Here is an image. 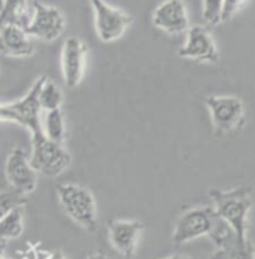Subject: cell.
<instances>
[{
  "label": "cell",
  "mask_w": 255,
  "mask_h": 259,
  "mask_svg": "<svg viewBox=\"0 0 255 259\" xmlns=\"http://www.w3.org/2000/svg\"><path fill=\"white\" fill-rule=\"evenodd\" d=\"M221 11H223V0H203V20L215 26L221 23Z\"/></svg>",
  "instance_id": "20"
},
{
  "label": "cell",
  "mask_w": 255,
  "mask_h": 259,
  "mask_svg": "<svg viewBox=\"0 0 255 259\" xmlns=\"http://www.w3.org/2000/svg\"><path fill=\"white\" fill-rule=\"evenodd\" d=\"M145 227L140 221L115 219L109 222L107 235L112 247L126 259H131L137 250V244Z\"/></svg>",
  "instance_id": "11"
},
{
  "label": "cell",
  "mask_w": 255,
  "mask_h": 259,
  "mask_svg": "<svg viewBox=\"0 0 255 259\" xmlns=\"http://www.w3.org/2000/svg\"><path fill=\"white\" fill-rule=\"evenodd\" d=\"M178 55L182 58L204 63H218L220 60L215 40L204 26H193L188 28L187 42L178 51Z\"/></svg>",
  "instance_id": "12"
},
{
  "label": "cell",
  "mask_w": 255,
  "mask_h": 259,
  "mask_svg": "<svg viewBox=\"0 0 255 259\" xmlns=\"http://www.w3.org/2000/svg\"><path fill=\"white\" fill-rule=\"evenodd\" d=\"M23 204V197L17 192H0V221L9 214L14 208L21 207Z\"/></svg>",
  "instance_id": "19"
},
{
  "label": "cell",
  "mask_w": 255,
  "mask_h": 259,
  "mask_svg": "<svg viewBox=\"0 0 255 259\" xmlns=\"http://www.w3.org/2000/svg\"><path fill=\"white\" fill-rule=\"evenodd\" d=\"M246 3V0H223V11H221V23L229 21L234 17V14Z\"/></svg>",
  "instance_id": "21"
},
{
  "label": "cell",
  "mask_w": 255,
  "mask_h": 259,
  "mask_svg": "<svg viewBox=\"0 0 255 259\" xmlns=\"http://www.w3.org/2000/svg\"><path fill=\"white\" fill-rule=\"evenodd\" d=\"M39 104H41V109L45 112L61 109V104H63L61 88L58 87V83H55L52 79L47 76H42V83L39 90Z\"/></svg>",
  "instance_id": "17"
},
{
  "label": "cell",
  "mask_w": 255,
  "mask_h": 259,
  "mask_svg": "<svg viewBox=\"0 0 255 259\" xmlns=\"http://www.w3.org/2000/svg\"><path fill=\"white\" fill-rule=\"evenodd\" d=\"M204 103L218 133L234 131L243 125L245 104L240 99L234 96H210Z\"/></svg>",
  "instance_id": "8"
},
{
  "label": "cell",
  "mask_w": 255,
  "mask_h": 259,
  "mask_svg": "<svg viewBox=\"0 0 255 259\" xmlns=\"http://www.w3.org/2000/svg\"><path fill=\"white\" fill-rule=\"evenodd\" d=\"M30 162L38 175L47 178H58L72 164V155L64 148V145L54 143L42 133L31 136Z\"/></svg>",
  "instance_id": "4"
},
{
  "label": "cell",
  "mask_w": 255,
  "mask_h": 259,
  "mask_svg": "<svg viewBox=\"0 0 255 259\" xmlns=\"http://www.w3.org/2000/svg\"><path fill=\"white\" fill-rule=\"evenodd\" d=\"M42 83V76L34 80L26 96L12 103H0V121L15 122L27 128L31 136L42 134V118H41V104H39V90Z\"/></svg>",
  "instance_id": "5"
},
{
  "label": "cell",
  "mask_w": 255,
  "mask_h": 259,
  "mask_svg": "<svg viewBox=\"0 0 255 259\" xmlns=\"http://www.w3.org/2000/svg\"><path fill=\"white\" fill-rule=\"evenodd\" d=\"M5 175L14 192L21 197L31 194L38 185V171L33 168L30 158L21 148H14L11 151L6 159Z\"/></svg>",
  "instance_id": "9"
},
{
  "label": "cell",
  "mask_w": 255,
  "mask_h": 259,
  "mask_svg": "<svg viewBox=\"0 0 255 259\" xmlns=\"http://www.w3.org/2000/svg\"><path fill=\"white\" fill-rule=\"evenodd\" d=\"M166 259H191L190 256H185V255H173V256H169Z\"/></svg>",
  "instance_id": "24"
},
{
  "label": "cell",
  "mask_w": 255,
  "mask_h": 259,
  "mask_svg": "<svg viewBox=\"0 0 255 259\" xmlns=\"http://www.w3.org/2000/svg\"><path fill=\"white\" fill-rule=\"evenodd\" d=\"M94 11V26L102 42H114L120 39L133 23V17L126 11L118 9L104 0H90Z\"/></svg>",
  "instance_id": "7"
},
{
  "label": "cell",
  "mask_w": 255,
  "mask_h": 259,
  "mask_svg": "<svg viewBox=\"0 0 255 259\" xmlns=\"http://www.w3.org/2000/svg\"><path fill=\"white\" fill-rule=\"evenodd\" d=\"M0 54L12 58H28L34 54L31 36L20 24L0 26Z\"/></svg>",
  "instance_id": "14"
},
{
  "label": "cell",
  "mask_w": 255,
  "mask_h": 259,
  "mask_svg": "<svg viewBox=\"0 0 255 259\" xmlns=\"http://www.w3.org/2000/svg\"><path fill=\"white\" fill-rule=\"evenodd\" d=\"M66 28V18L63 12L51 5L34 2L31 15L26 26L27 33L31 37L41 39L44 42H52L58 39Z\"/></svg>",
  "instance_id": "6"
},
{
  "label": "cell",
  "mask_w": 255,
  "mask_h": 259,
  "mask_svg": "<svg viewBox=\"0 0 255 259\" xmlns=\"http://www.w3.org/2000/svg\"><path fill=\"white\" fill-rule=\"evenodd\" d=\"M3 3H5V0H0V12H2V9H3Z\"/></svg>",
  "instance_id": "25"
},
{
  "label": "cell",
  "mask_w": 255,
  "mask_h": 259,
  "mask_svg": "<svg viewBox=\"0 0 255 259\" xmlns=\"http://www.w3.org/2000/svg\"><path fill=\"white\" fill-rule=\"evenodd\" d=\"M48 259H66L64 258V255H63V252H60V250H57V252H54L50 255V258Z\"/></svg>",
  "instance_id": "23"
},
{
  "label": "cell",
  "mask_w": 255,
  "mask_h": 259,
  "mask_svg": "<svg viewBox=\"0 0 255 259\" xmlns=\"http://www.w3.org/2000/svg\"><path fill=\"white\" fill-rule=\"evenodd\" d=\"M87 259H109L103 252H94V253H91L90 256Z\"/></svg>",
  "instance_id": "22"
},
{
  "label": "cell",
  "mask_w": 255,
  "mask_h": 259,
  "mask_svg": "<svg viewBox=\"0 0 255 259\" xmlns=\"http://www.w3.org/2000/svg\"><path fill=\"white\" fill-rule=\"evenodd\" d=\"M57 197L63 211L77 225L87 231L97 228V206L90 189L75 183H61L57 186Z\"/></svg>",
  "instance_id": "3"
},
{
  "label": "cell",
  "mask_w": 255,
  "mask_h": 259,
  "mask_svg": "<svg viewBox=\"0 0 255 259\" xmlns=\"http://www.w3.org/2000/svg\"><path fill=\"white\" fill-rule=\"evenodd\" d=\"M215 203V210L220 218L229 225L236 235L239 244L248 243V218L252 208V194L249 188H236L231 191L212 189L209 192Z\"/></svg>",
  "instance_id": "2"
},
{
  "label": "cell",
  "mask_w": 255,
  "mask_h": 259,
  "mask_svg": "<svg viewBox=\"0 0 255 259\" xmlns=\"http://www.w3.org/2000/svg\"><path fill=\"white\" fill-rule=\"evenodd\" d=\"M154 26L169 34L188 31L190 20L184 0H164L157 6L153 15Z\"/></svg>",
  "instance_id": "13"
},
{
  "label": "cell",
  "mask_w": 255,
  "mask_h": 259,
  "mask_svg": "<svg viewBox=\"0 0 255 259\" xmlns=\"http://www.w3.org/2000/svg\"><path fill=\"white\" fill-rule=\"evenodd\" d=\"M210 237L218 250H224L236 238L229 225L213 207H194L187 210L178 219L172 240L176 244L190 243L200 237Z\"/></svg>",
  "instance_id": "1"
},
{
  "label": "cell",
  "mask_w": 255,
  "mask_h": 259,
  "mask_svg": "<svg viewBox=\"0 0 255 259\" xmlns=\"http://www.w3.org/2000/svg\"><path fill=\"white\" fill-rule=\"evenodd\" d=\"M218 256L220 259H255L254 247L249 241L245 244H239L234 238L233 243H230L224 250H220Z\"/></svg>",
  "instance_id": "18"
},
{
  "label": "cell",
  "mask_w": 255,
  "mask_h": 259,
  "mask_svg": "<svg viewBox=\"0 0 255 259\" xmlns=\"http://www.w3.org/2000/svg\"><path fill=\"white\" fill-rule=\"evenodd\" d=\"M87 47L77 37L70 36L64 40L61 48V75L66 87L77 88L85 73Z\"/></svg>",
  "instance_id": "10"
},
{
  "label": "cell",
  "mask_w": 255,
  "mask_h": 259,
  "mask_svg": "<svg viewBox=\"0 0 255 259\" xmlns=\"http://www.w3.org/2000/svg\"><path fill=\"white\" fill-rule=\"evenodd\" d=\"M42 128L44 134L58 145H64L66 142V121L61 109H55L45 112L44 121H42Z\"/></svg>",
  "instance_id": "16"
},
{
  "label": "cell",
  "mask_w": 255,
  "mask_h": 259,
  "mask_svg": "<svg viewBox=\"0 0 255 259\" xmlns=\"http://www.w3.org/2000/svg\"><path fill=\"white\" fill-rule=\"evenodd\" d=\"M23 233H24L23 207H17L0 221V255L6 249L11 240L18 238Z\"/></svg>",
  "instance_id": "15"
}]
</instances>
